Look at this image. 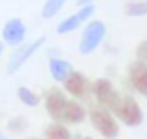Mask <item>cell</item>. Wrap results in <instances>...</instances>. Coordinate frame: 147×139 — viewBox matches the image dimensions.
<instances>
[{
  "label": "cell",
  "mask_w": 147,
  "mask_h": 139,
  "mask_svg": "<svg viewBox=\"0 0 147 139\" xmlns=\"http://www.w3.org/2000/svg\"><path fill=\"white\" fill-rule=\"evenodd\" d=\"M94 0H78V6L82 8V6H88V4H92Z\"/></svg>",
  "instance_id": "obj_19"
},
{
  "label": "cell",
  "mask_w": 147,
  "mask_h": 139,
  "mask_svg": "<svg viewBox=\"0 0 147 139\" xmlns=\"http://www.w3.org/2000/svg\"><path fill=\"white\" fill-rule=\"evenodd\" d=\"M90 121H92V127L101 137L115 139L119 135V121H117V117L111 111L103 109V107H94L90 111Z\"/></svg>",
  "instance_id": "obj_2"
},
{
  "label": "cell",
  "mask_w": 147,
  "mask_h": 139,
  "mask_svg": "<svg viewBox=\"0 0 147 139\" xmlns=\"http://www.w3.org/2000/svg\"><path fill=\"white\" fill-rule=\"evenodd\" d=\"M44 42H46V38L44 36H40L38 40H34V42H30V44H24V46H20L12 56H10V62H8V74H16L18 70L24 66L26 62L40 50V48L44 46Z\"/></svg>",
  "instance_id": "obj_6"
},
{
  "label": "cell",
  "mask_w": 147,
  "mask_h": 139,
  "mask_svg": "<svg viewBox=\"0 0 147 139\" xmlns=\"http://www.w3.org/2000/svg\"><path fill=\"white\" fill-rule=\"evenodd\" d=\"M92 93H94V97L98 99L99 107H103V109H107V111H111V113H113V109L117 107V103H119V99H121V93L113 88V84H111L107 78L96 80V82L92 84Z\"/></svg>",
  "instance_id": "obj_3"
},
{
  "label": "cell",
  "mask_w": 147,
  "mask_h": 139,
  "mask_svg": "<svg viewBox=\"0 0 147 139\" xmlns=\"http://www.w3.org/2000/svg\"><path fill=\"white\" fill-rule=\"evenodd\" d=\"M44 137L46 139H74L70 127L66 123H60V121H52L50 125H46Z\"/></svg>",
  "instance_id": "obj_13"
},
{
  "label": "cell",
  "mask_w": 147,
  "mask_h": 139,
  "mask_svg": "<svg viewBox=\"0 0 147 139\" xmlns=\"http://www.w3.org/2000/svg\"><path fill=\"white\" fill-rule=\"evenodd\" d=\"M0 139H6V135H2V131H0Z\"/></svg>",
  "instance_id": "obj_22"
},
{
  "label": "cell",
  "mask_w": 147,
  "mask_h": 139,
  "mask_svg": "<svg viewBox=\"0 0 147 139\" xmlns=\"http://www.w3.org/2000/svg\"><path fill=\"white\" fill-rule=\"evenodd\" d=\"M70 97H66V93L62 92L60 88H50L48 92L44 93V107H46V113H48L54 121H62L64 115V109L68 105Z\"/></svg>",
  "instance_id": "obj_5"
},
{
  "label": "cell",
  "mask_w": 147,
  "mask_h": 139,
  "mask_svg": "<svg viewBox=\"0 0 147 139\" xmlns=\"http://www.w3.org/2000/svg\"><path fill=\"white\" fill-rule=\"evenodd\" d=\"M26 127H28V121H26L24 117H14V119L8 121V129L12 133H24Z\"/></svg>",
  "instance_id": "obj_17"
},
{
  "label": "cell",
  "mask_w": 147,
  "mask_h": 139,
  "mask_svg": "<svg viewBox=\"0 0 147 139\" xmlns=\"http://www.w3.org/2000/svg\"><path fill=\"white\" fill-rule=\"evenodd\" d=\"M74 72L72 64L68 62V60H60V58H50V74H52V78L56 80V82H60V84H64L68 78H70V74Z\"/></svg>",
  "instance_id": "obj_12"
},
{
  "label": "cell",
  "mask_w": 147,
  "mask_h": 139,
  "mask_svg": "<svg viewBox=\"0 0 147 139\" xmlns=\"http://www.w3.org/2000/svg\"><path fill=\"white\" fill-rule=\"evenodd\" d=\"M125 16H147V0H133L127 2L123 8Z\"/></svg>",
  "instance_id": "obj_15"
},
{
  "label": "cell",
  "mask_w": 147,
  "mask_h": 139,
  "mask_svg": "<svg viewBox=\"0 0 147 139\" xmlns=\"http://www.w3.org/2000/svg\"><path fill=\"white\" fill-rule=\"evenodd\" d=\"M64 90H66V93L72 95V99L80 101V99H84V97H88L92 93V84L88 82V78L82 72L74 70L72 74H70V78L64 82Z\"/></svg>",
  "instance_id": "obj_7"
},
{
  "label": "cell",
  "mask_w": 147,
  "mask_h": 139,
  "mask_svg": "<svg viewBox=\"0 0 147 139\" xmlns=\"http://www.w3.org/2000/svg\"><path fill=\"white\" fill-rule=\"evenodd\" d=\"M105 24L101 20H94L86 26L84 34H82V40H80V54L82 56H90L92 52H96L98 46L103 42L105 38Z\"/></svg>",
  "instance_id": "obj_4"
},
{
  "label": "cell",
  "mask_w": 147,
  "mask_h": 139,
  "mask_svg": "<svg viewBox=\"0 0 147 139\" xmlns=\"http://www.w3.org/2000/svg\"><path fill=\"white\" fill-rule=\"evenodd\" d=\"M94 14V4H88V6H82L76 14H72L70 18H66V20H62V22L58 24V34H70L74 30H78L82 24L86 22L90 16Z\"/></svg>",
  "instance_id": "obj_10"
},
{
  "label": "cell",
  "mask_w": 147,
  "mask_h": 139,
  "mask_svg": "<svg viewBox=\"0 0 147 139\" xmlns=\"http://www.w3.org/2000/svg\"><path fill=\"white\" fill-rule=\"evenodd\" d=\"M68 0H46L44 2V8H42V16L44 18H54L60 10H62V6L66 4Z\"/></svg>",
  "instance_id": "obj_16"
},
{
  "label": "cell",
  "mask_w": 147,
  "mask_h": 139,
  "mask_svg": "<svg viewBox=\"0 0 147 139\" xmlns=\"http://www.w3.org/2000/svg\"><path fill=\"white\" fill-rule=\"evenodd\" d=\"M2 50H4V44H2V42H0V54H2Z\"/></svg>",
  "instance_id": "obj_21"
},
{
  "label": "cell",
  "mask_w": 147,
  "mask_h": 139,
  "mask_svg": "<svg viewBox=\"0 0 147 139\" xmlns=\"http://www.w3.org/2000/svg\"><path fill=\"white\" fill-rule=\"evenodd\" d=\"M16 95H18V99H20L24 105H28V107H36V105L40 103V95L34 93L30 88H26V86H20L18 92H16Z\"/></svg>",
  "instance_id": "obj_14"
},
{
  "label": "cell",
  "mask_w": 147,
  "mask_h": 139,
  "mask_svg": "<svg viewBox=\"0 0 147 139\" xmlns=\"http://www.w3.org/2000/svg\"><path fill=\"white\" fill-rule=\"evenodd\" d=\"M113 115L127 127H139L143 123V109L137 103V99L131 97L129 93H121V99H119L117 107L113 109Z\"/></svg>",
  "instance_id": "obj_1"
},
{
  "label": "cell",
  "mask_w": 147,
  "mask_h": 139,
  "mask_svg": "<svg viewBox=\"0 0 147 139\" xmlns=\"http://www.w3.org/2000/svg\"><path fill=\"white\" fill-rule=\"evenodd\" d=\"M28 139H38V137H28Z\"/></svg>",
  "instance_id": "obj_23"
},
{
  "label": "cell",
  "mask_w": 147,
  "mask_h": 139,
  "mask_svg": "<svg viewBox=\"0 0 147 139\" xmlns=\"http://www.w3.org/2000/svg\"><path fill=\"white\" fill-rule=\"evenodd\" d=\"M127 80L139 95L147 97V62H143V60L131 62L127 68Z\"/></svg>",
  "instance_id": "obj_8"
},
{
  "label": "cell",
  "mask_w": 147,
  "mask_h": 139,
  "mask_svg": "<svg viewBox=\"0 0 147 139\" xmlns=\"http://www.w3.org/2000/svg\"><path fill=\"white\" fill-rule=\"evenodd\" d=\"M74 139H94V137H84V135H78V137H74Z\"/></svg>",
  "instance_id": "obj_20"
},
{
  "label": "cell",
  "mask_w": 147,
  "mask_h": 139,
  "mask_svg": "<svg viewBox=\"0 0 147 139\" xmlns=\"http://www.w3.org/2000/svg\"><path fill=\"white\" fill-rule=\"evenodd\" d=\"M86 115H88L86 107H84L78 99H70L68 105H66V109H64V115H62V121H60V123L78 125V123H82V121L86 119Z\"/></svg>",
  "instance_id": "obj_11"
},
{
  "label": "cell",
  "mask_w": 147,
  "mask_h": 139,
  "mask_svg": "<svg viewBox=\"0 0 147 139\" xmlns=\"http://www.w3.org/2000/svg\"><path fill=\"white\" fill-rule=\"evenodd\" d=\"M137 60H147V40H143L139 46H137Z\"/></svg>",
  "instance_id": "obj_18"
},
{
  "label": "cell",
  "mask_w": 147,
  "mask_h": 139,
  "mask_svg": "<svg viewBox=\"0 0 147 139\" xmlns=\"http://www.w3.org/2000/svg\"><path fill=\"white\" fill-rule=\"evenodd\" d=\"M2 40L8 46H22L26 40V26L20 18H10L2 28Z\"/></svg>",
  "instance_id": "obj_9"
}]
</instances>
